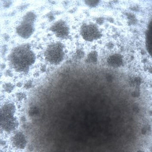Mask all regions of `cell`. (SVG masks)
<instances>
[{"mask_svg":"<svg viewBox=\"0 0 152 152\" xmlns=\"http://www.w3.org/2000/svg\"><path fill=\"white\" fill-rule=\"evenodd\" d=\"M35 16L32 13H29L25 16L21 24L17 28L18 33L24 38H28L33 32V23Z\"/></svg>","mask_w":152,"mask_h":152,"instance_id":"3957f363","label":"cell"},{"mask_svg":"<svg viewBox=\"0 0 152 152\" xmlns=\"http://www.w3.org/2000/svg\"><path fill=\"white\" fill-rule=\"evenodd\" d=\"M97 54L96 52H92L90 53L88 56L87 59V61L88 63H96L97 61Z\"/></svg>","mask_w":152,"mask_h":152,"instance_id":"30bf717a","label":"cell"},{"mask_svg":"<svg viewBox=\"0 0 152 152\" xmlns=\"http://www.w3.org/2000/svg\"><path fill=\"white\" fill-rule=\"evenodd\" d=\"M15 106L14 104L6 103L1 108V116L15 115Z\"/></svg>","mask_w":152,"mask_h":152,"instance_id":"ba28073f","label":"cell"},{"mask_svg":"<svg viewBox=\"0 0 152 152\" xmlns=\"http://www.w3.org/2000/svg\"><path fill=\"white\" fill-rule=\"evenodd\" d=\"M12 145L18 149H24L27 145V141L25 135L22 132H17L11 138Z\"/></svg>","mask_w":152,"mask_h":152,"instance_id":"8992f818","label":"cell"},{"mask_svg":"<svg viewBox=\"0 0 152 152\" xmlns=\"http://www.w3.org/2000/svg\"><path fill=\"white\" fill-rule=\"evenodd\" d=\"M26 120V117L25 116H22L21 118V121H25Z\"/></svg>","mask_w":152,"mask_h":152,"instance_id":"5bb4252c","label":"cell"},{"mask_svg":"<svg viewBox=\"0 0 152 152\" xmlns=\"http://www.w3.org/2000/svg\"><path fill=\"white\" fill-rule=\"evenodd\" d=\"M17 98L18 101H21L25 99L26 96L22 93H19L17 94Z\"/></svg>","mask_w":152,"mask_h":152,"instance_id":"7c38bea8","label":"cell"},{"mask_svg":"<svg viewBox=\"0 0 152 152\" xmlns=\"http://www.w3.org/2000/svg\"><path fill=\"white\" fill-rule=\"evenodd\" d=\"M51 29L60 38H66L69 35V28L64 21L57 22L52 26Z\"/></svg>","mask_w":152,"mask_h":152,"instance_id":"52a82bcc","label":"cell"},{"mask_svg":"<svg viewBox=\"0 0 152 152\" xmlns=\"http://www.w3.org/2000/svg\"><path fill=\"white\" fill-rule=\"evenodd\" d=\"M107 62L110 66L113 67L120 66L122 64V57L118 54L111 55L108 58Z\"/></svg>","mask_w":152,"mask_h":152,"instance_id":"9c48e42d","label":"cell"},{"mask_svg":"<svg viewBox=\"0 0 152 152\" xmlns=\"http://www.w3.org/2000/svg\"><path fill=\"white\" fill-rule=\"evenodd\" d=\"M3 87L5 91L8 93L11 92L14 89V86L10 83H6L4 86Z\"/></svg>","mask_w":152,"mask_h":152,"instance_id":"8fae6325","label":"cell"},{"mask_svg":"<svg viewBox=\"0 0 152 152\" xmlns=\"http://www.w3.org/2000/svg\"><path fill=\"white\" fill-rule=\"evenodd\" d=\"M18 121L14 115L1 116V127L8 133L15 131L18 128Z\"/></svg>","mask_w":152,"mask_h":152,"instance_id":"5b68a950","label":"cell"},{"mask_svg":"<svg viewBox=\"0 0 152 152\" xmlns=\"http://www.w3.org/2000/svg\"><path fill=\"white\" fill-rule=\"evenodd\" d=\"M81 34L84 39L88 41L99 38L101 35L97 26L93 24L83 25L81 28Z\"/></svg>","mask_w":152,"mask_h":152,"instance_id":"277c9868","label":"cell"},{"mask_svg":"<svg viewBox=\"0 0 152 152\" xmlns=\"http://www.w3.org/2000/svg\"><path fill=\"white\" fill-rule=\"evenodd\" d=\"M31 84H31V82L28 81V82H27L26 84L25 85V88L26 89L30 88L31 87Z\"/></svg>","mask_w":152,"mask_h":152,"instance_id":"4fadbf2b","label":"cell"},{"mask_svg":"<svg viewBox=\"0 0 152 152\" xmlns=\"http://www.w3.org/2000/svg\"><path fill=\"white\" fill-rule=\"evenodd\" d=\"M64 56L63 46L61 43H53L49 45L45 53L46 61L52 65H58L63 61Z\"/></svg>","mask_w":152,"mask_h":152,"instance_id":"7a4b0ae2","label":"cell"},{"mask_svg":"<svg viewBox=\"0 0 152 152\" xmlns=\"http://www.w3.org/2000/svg\"><path fill=\"white\" fill-rule=\"evenodd\" d=\"M10 65L16 72H26L34 64L35 56L28 45L25 44L13 50L9 58Z\"/></svg>","mask_w":152,"mask_h":152,"instance_id":"6da1fadb","label":"cell"}]
</instances>
